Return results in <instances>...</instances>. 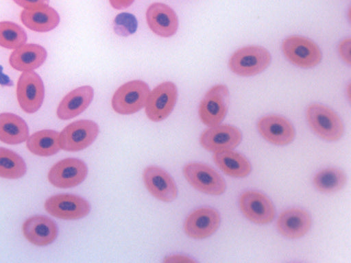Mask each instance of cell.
Returning a JSON list of instances; mask_svg holds the SVG:
<instances>
[{
    "instance_id": "cell-21",
    "label": "cell",
    "mask_w": 351,
    "mask_h": 263,
    "mask_svg": "<svg viewBox=\"0 0 351 263\" xmlns=\"http://www.w3.org/2000/svg\"><path fill=\"white\" fill-rule=\"evenodd\" d=\"M20 17L22 23L27 28L38 32L51 31L56 27L60 22L58 13L48 5L24 9Z\"/></svg>"
},
{
    "instance_id": "cell-17",
    "label": "cell",
    "mask_w": 351,
    "mask_h": 263,
    "mask_svg": "<svg viewBox=\"0 0 351 263\" xmlns=\"http://www.w3.org/2000/svg\"><path fill=\"white\" fill-rule=\"evenodd\" d=\"M146 20L150 29L164 38L173 36L178 27L176 12L169 5L162 3H154L148 7Z\"/></svg>"
},
{
    "instance_id": "cell-32",
    "label": "cell",
    "mask_w": 351,
    "mask_h": 263,
    "mask_svg": "<svg viewBox=\"0 0 351 263\" xmlns=\"http://www.w3.org/2000/svg\"><path fill=\"white\" fill-rule=\"evenodd\" d=\"M111 5L117 10H122L131 5L134 0H109Z\"/></svg>"
},
{
    "instance_id": "cell-27",
    "label": "cell",
    "mask_w": 351,
    "mask_h": 263,
    "mask_svg": "<svg viewBox=\"0 0 351 263\" xmlns=\"http://www.w3.org/2000/svg\"><path fill=\"white\" fill-rule=\"evenodd\" d=\"M26 173V165L23 158L10 149L0 147V177L18 179Z\"/></svg>"
},
{
    "instance_id": "cell-7",
    "label": "cell",
    "mask_w": 351,
    "mask_h": 263,
    "mask_svg": "<svg viewBox=\"0 0 351 263\" xmlns=\"http://www.w3.org/2000/svg\"><path fill=\"white\" fill-rule=\"evenodd\" d=\"M99 127L90 120H80L66 126L59 134L60 149L78 151L90 146L99 134Z\"/></svg>"
},
{
    "instance_id": "cell-2",
    "label": "cell",
    "mask_w": 351,
    "mask_h": 263,
    "mask_svg": "<svg viewBox=\"0 0 351 263\" xmlns=\"http://www.w3.org/2000/svg\"><path fill=\"white\" fill-rule=\"evenodd\" d=\"M306 119L312 130L326 140L336 141L343 135L341 120L334 111L324 105H310L306 110Z\"/></svg>"
},
{
    "instance_id": "cell-28",
    "label": "cell",
    "mask_w": 351,
    "mask_h": 263,
    "mask_svg": "<svg viewBox=\"0 0 351 263\" xmlns=\"http://www.w3.org/2000/svg\"><path fill=\"white\" fill-rule=\"evenodd\" d=\"M26 40V32L21 26L10 21L0 22V46L16 49L25 45Z\"/></svg>"
},
{
    "instance_id": "cell-19",
    "label": "cell",
    "mask_w": 351,
    "mask_h": 263,
    "mask_svg": "<svg viewBox=\"0 0 351 263\" xmlns=\"http://www.w3.org/2000/svg\"><path fill=\"white\" fill-rule=\"evenodd\" d=\"M311 226L309 214L300 208H291L282 212L277 220L278 231L285 237L291 239L304 236Z\"/></svg>"
},
{
    "instance_id": "cell-12",
    "label": "cell",
    "mask_w": 351,
    "mask_h": 263,
    "mask_svg": "<svg viewBox=\"0 0 351 263\" xmlns=\"http://www.w3.org/2000/svg\"><path fill=\"white\" fill-rule=\"evenodd\" d=\"M239 206L245 216L252 222L263 225L272 221L275 209L271 201L263 194L253 190L243 192Z\"/></svg>"
},
{
    "instance_id": "cell-29",
    "label": "cell",
    "mask_w": 351,
    "mask_h": 263,
    "mask_svg": "<svg viewBox=\"0 0 351 263\" xmlns=\"http://www.w3.org/2000/svg\"><path fill=\"white\" fill-rule=\"evenodd\" d=\"M137 26V20L135 16L127 12L117 14L113 23L114 32L121 36H128L134 34Z\"/></svg>"
},
{
    "instance_id": "cell-24",
    "label": "cell",
    "mask_w": 351,
    "mask_h": 263,
    "mask_svg": "<svg viewBox=\"0 0 351 263\" xmlns=\"http://www.w3.org/2000/svg\"><path fill=\"white\" fill-rule=\"evenodd\" d=\"M213 160L225 174L233 177H244L251 171L250 162L232 149L215 151Z\"/></svg>"
},
{
    "instance_id": "cell-13",
    "label": "cell",
    "mask_w": 351,
    "mask_h": 263,
    "mask_svg": "<svg viewBox=\"0 0 351 263\" xmlns=\"http://www.w3.org/2000/svg\"><path fill=\"white\" fill-rule=\"evenodd\" d=\"M145 186L149 193L157 199L169 203L178 196V188L171 176L156 166L146 167L143 173Z\"/></svg>"
},
{
    "instance_id": "cell-6",
    "label": "cell",
    "mask_w": 351,
    "mask_h": 263,
    "mask_svg": "<svg viewBox=\"0 0 351 263\" xmlns=\"http://www.w3.org/2000/svg\"><path fill=\"white\" fill-rule=\"evenodd\" d=\"M229 103V91L224 84H217L205 94L199 106V116L202 122L213 127L224 118Z\"/></svg>"
},
{
    "instance_id": "cell-23",
    "label": "cell",
    "mask_w": 351,
    "mask_h": 263,
    "mask_svg": "<svg viewBox=\"0 0 351 263\" xmlns=\"http://www.w3.org/2000/svg\"><path fill=\"white\" fill-rule=\"evenodd\" d=\"M29 137L25 121L12 113L0 114V140L9 145L20 144Z\"/></svg>"
},
{
    "instance_id": "cell-10",
    "label": "cell",
    "mask_w": 351,
    "mask_h": 263,
    "mask_svg": "<svg viewBox=\"0 0 351 263\" xmlns=\"http://www.w3.org/2000/svg\"><path fill=\"white\" fill-rule=\"evenodd\" d=\"M44 85L34 71H24L16 86V96L21 109L26 113H34L40 108L44 99Z\"/></svg>"
},
{
    "instance_id": "cell-26",
    "label": "cell",
    "mask_w": 351,
    "mask_h": 263,
    "mask_svg": "<svg viewBox=\"0 0 351 263\" xmlns=\"http://www.w3.org/2000/svg\"><path fill=\"white\" fill-rule=\"evenodd\" d=\"M346 182V176L340 169L326 168L315 174L313 184L319 191L332 193L341 190Z\"/></svg>"
},
{
    "instance_id": "cell-5",
    "label": "cell",
    "mask_w": 351,
    "mask_h": 263,
    "mask_svg": "<svg viewBox=\"0 0 351 263\" xmlns=\"http://www.w3.org/2000/svg\"><path fill=\"white\" fill-rule=\"evenodd\" d=\"M187 181L196 190L210 195H219L226 190L221 176L210 166L199 162H191L183 168Z\"/></svg>"
},
{
    "instance_id": "cell-22",
    "label": "cell",
    "mask_w": 351,
    "mask_h": 263,
    "mask_svg": "<svg viewBox=\"0 0 351 263\" xmlns=\"http://www.w3.org/2000/svg\"><path fill=\"white\" fill-rule=\"evenodd\" d=\"M45 49L36 44H25L10 55V66L21 71H30L40 66L46 60Z\"/></svg>"
},
{
    "instance_id": "cell-15",
    "label": "cell",
    "mask_w": 351,
    "mask_h": 263,
    "mask_svg": "<svg viewBox=\"0 0 351 263\" xmlns=\"http://www.w3.org/2000/svg\"><path fill=\"white\" fill-rule=\"evenodd\" d=\"M220 216L210 208L194 210L186 218L184 229L187 236L195 239H204L211 236L218 228Z\"/></svg>"
},
{
    "instance_id": "cell-3",
    "label": "cell",
    "mask_w": 351,
    "mask_h": 263,
    "mask_svg": "<svg viewBox=\"0 0 351 263\" xmlns=\"http://www.w3.org/2000/svg\"><path fill=\"white\" fill-rule=\"evenodd\" d=\"M148 85L141 80H133L121 86L114 93L112 108L120 114H132L145 105L149 93Z\"/></svg>"
},
{
    "instance_id": "cell-33",
    "label": "cell",
    "mask_w": 351,
    "mask_h": 263,
    "mask_svg": "<svg viewBox=\"0 0 351 263\" xmlns=\"http://www.w3.org/2000/svg\"><path fill=\"white\" fill-rule=\"evenodd\" d=\"M165 262H194L193 260H191L187 257H185V256H182V255H172V256H169L168 258H166V260H165Z\"/></svg>"
},
{
    "instance_id": "cell-18",
    "label": "cell",
    "mask_w": 351,
    "mask_h": 263,
    "mask_svg": "<svg viewBox=\"0 0 351 263\" xmlns=\"http://www.w3.org/2000/svg\"><path fill=\"white\" fill-rule=\"evenodd\" d=\"M25 238L37 246H46L52 243L58 236L56 224L45 216H34L23 225Z\"/></svg>"
},
{
    "instance_id": "cell-1",
    "label": "cell",
    "mask_w": 351,
    "mask_h": 263,
    "mask_svg": "<svg viewBox=\"0 0 351 263\" xmlns=\"http://www.w3.org/2000/svg\"><path fill=\"white\" fill-rule=\"evenodd\" d=\"M271 55L261 46H247L237 50L230 58L228 65L235 74L249 77L263 71L269 64Z\"/></svg>"
},
{
    "instance_id": "cell-30",
    "label": "cell",
    "mask_w": 351,
    "mask_h": 263,
    "mask_svg": "<svg viewBox=\"0 0 351 263\" xmlns=\"http://www.w3.org/2000/svg\"><path fill=\"white\" fill-rule=\"evenodd\" d=\"M350 38L342 40L339 45V53L341 58L348 64H350Z\"/></svg>"
},
{
    "instance_id": "cell-16",
    "label": "cell",
    "mask_w": 351,
    "mask_h": 263,
    "mask_svg": "<svg viewBox=\"0 0 351 263\" xmlns=\"http://www.w3.org/2000/svg\"><path fill=\"white\" fill-rule=\"evenodd\" d=\"M257 127L263 138L276 145H288L295 136L292 124L281 116H265L259 119Z\"/></svg>"
},
{
    "instance_id": "cell-4",
    "label": "cell",
    "mask_w": 351,
    "mask_h": 263,
    "mask_svg": "<svg viewBox=\"0 0 351 263\" xmlns=\"http://www.w3.org/2000/svg\"><path fill=\"white\" fill-rule=\"evenodd\" d=\"M282 49L285 57L294 65L311 68L319 63L322 53L311 40L301 36H291L284 40Z\"/></svg>"
},
{
    "instance_id": "cell-9",
    "label": "cell",
    "mask_w": 351,
    "mask_h": 263,
    "mask_svg": "<svg viewBox=\"0 0 351 263\" xmlns=\"http://www.w3.org/2000/svg\"><path fill=\"white\" fill-rule=\"evenodd\" d=\"M45 208L51 215L64 220H77L85 217L90 210L84 198L71 194H59L48 198Z\"/></svg>"
},
{
    "instance_id": "cell-25",
    "label": "cell",
    "mask_w": 351,
    "mask_h": 263,
    "mask_svg": "<svg viewBox=\"0 0 351 263\" xmlns=\"http://www.w3.org/2000/svg\"><path fill=\"white\" fill-rule=\"evenodd\" d=\"M26 145L29 151L35 155H54L60 149L59 133L51 129L36 132L28 137Z\"/></svg>"
},
{
    "instance_id": "cell-20",
    "label": "cell",
    "mask_w": 351,
    "mask_h": 263,
    "mask_svg": "<svg viewBox=\"0 0 351 263\" xmlns=\"http://www.w3.org/2000/svg\"><path fill=\"white\" fill-rule=\"evenodd\" d=\"M93 96L94 90L90 86L73 90L59 103L56 112L58 117L61 120H68L79 115L88 107Z\"/></svg>"
},
{
    "instance_id": "cell-14",
    "label": "cell",
    "mask_w": 351,
    "mask_h": 263,
    "mask_svg": "<svg viewBox=\"0 0 351 263\" xmlns=\"http://www.w3.org/2000/svg\"><path fill=\"white\" fill-rule=\"evenodd\" d=\"M241 133L237 127L219 124L203 132L199 142L205 149L215 152L235 148L241 142Z\"/></svg>"
},
{
    "instance_id": "cell-31",
    "label": "cell",
    "mask_w": 351,
    "mask_h": 263,
    "mask_svg": "<svg viewBox=\"0 0 351 263\" xmlns=\"http://www.w3.org/2000/svg\"><path fill=\"white\" fill-rule=\"evenodd\" d=\"M16 4L25 9L35 8L37 7L47 5L49 0H13Z\"/></svg>"
},
{
    "instance_id": "cell-8",
    "label": "cell",
    "mask_w": 351,
    "mask_h": 263,
    "mask_svg": "<svg viewBox=\"0 0 351 263\" xmlns=\"http://www.w3.org/2000/svg\"><path fill=\"white\" fill-rule=\"evenodd\" d=\"M178 97L176 86L165 82L149 92L145 103V114L154 122L165 119L172 112Z\"/></svg>"
},
{
    "instance_id": "cell-11",
    "label": "cell",
    "mask_w": 351,
    "mask_h": 263,
    "mask_svg": "<svg viewBox=\"0 0 351 263\" xmlns=\"http://www.w3.org/2000/svg\"><path fill=\"white\" fill-rule=\"evenodd\" d=\"M87 173V166L82 160L73 158H65L50 168L48 179L54 186L68 188L81 184Z\"/></svg>"
}]
</instances>
